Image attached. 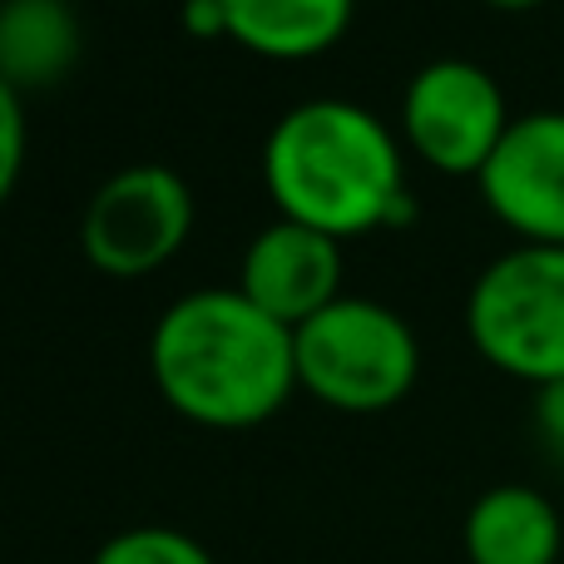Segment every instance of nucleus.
I'll return each mask as SVG.
<instances>
[{"mask_svg": "<svg viewBox=\"0 0 564 564\" xmlns=\"http://www.w3.org/2000/svg\"><path fill=\"white\" fill-rule=\"evenodd\" d=\"M263 184L278 218L337 243L416 218L401 134L357 99L317 95L282 109L263 139Z\"/></svg>", "mask_w": 564, "mask_h": 564, "instance_id": "1", "label": "nucleus"}, {"mask_svg": "<svg viewBox=\"0 0 564 564\" xmlns=\"http://www.w3.org/2000/svg\"><path fill=\"white\" fill-rule=\"evenodd\" d=\"M149 377L184 421L208 431H253L297 391L292 327L238 288H194L159 312L149 332Z\"/></svg>", "mask_w": 564, "mask_h": 564, "instance_id": "2", "label": "nucleus"}, {"mask_svg": "<svg viewBox=\"0 0 564 564\" xmlns=\"http://www.w3.org/2000/svg\"><path fill=\"white\" fill-rule=\"evenodd\" d=\"M297 387L332 411L371 416L411 397L421 377V341L397 307L341 292L332 307L292 332Z\"/></svg>", "mask_w": 564, "mask_h": 564, "instance_id": "3", "label": "nucleus"}, {"mask_svg": "<svg viewBox=\"0 0 564 564\" xmlns=\"http://www.w3.org/2000/svg\"><path fill=\"white\" fill-rule=\"evenodd\" d=\"M466 337L535 391L564 381V248L516 243L490 258L466 292Z\"/></svg>", "mask_w": 564, "mask_h": 564, "instance_id": "4", "label": "nucleus"}, {"mask_svg": "<svg viewBox=\"0 0 564 564\" xmlns=\"http://www.w3.org/2000/svg\"><path fill=\"white\" fill-rule=\"evenodd\" d=\"M194 188L169 164H124L89 194L79 248L105 278H149L194 234Z\"/></svg>", "mask_w": 564, "mask_h": 564, "instance_id": "5", "label": "nucleus"}, {"mask_svg": "<svg viewBox=\"0 0 564 564\" xmlns=\"http://www.w3.org/2000/svg\"><path fill=\"white\" fill-rule=\"evenodd\" d=\"M500 79L466 55L426 59L401 89V144L441 174H470L490 164L510 129Z\"/></svg>", "mask_w": 564, "mask_h": 564, "instance_id": "6", "label": "nucleus"}, {"mask_svg": "<svg viewBox=\"0 0 564 564\" xmlns=\"http://www.w3.org/2000/svg\"><path fill=\"white\" fill-rule=\"evenodd\" d=\"M476 184L516 243L564 248V109H530L510 119Z\"/></svg>", "mask_w": 564, "mask_h": 564, "instance_id": "7", "label": "nucleus"}, {"mask_svg": "<svg viewBox=\"0 0 564 564\" xmlns=\"http://www.w3.org/2000/svg\"><path fill=\"white\" fill-rule=\"evenodd\" d=\"M238 292L297 332L302 322H312L347 292L341 288V243L307 224L273 218L248 238L243 263H238Z\"/></svg>", "mask_w": 564, "mask_h": 564, "instance_id": "8", "label": "nucleus"}, {"mask_svg": "<svg viewBox=\"0 0 564 564\" xmlns=\"http://www.w3.org/2000/svg\"><path fill=\"white\" fill-rule=\"evenodd\" d=\"M470 564H555L564 550V520L555 500L535 486H490L476 496L460 525Z\"/></svg>", "mask_w": 564, "mask_h": 564, "instance_id": "9", "label": "nucleus"}, {"mask_svg": "<svg viewBox=\"0 0 564 564\" xmlns=\"http://www.w3.org/2000/svg\"><path fill=\"white\" fill-rule=\"evenodd\" d=\"M79 59V10L69 0H0V79L20 95L50 89Z\"/></svg>", "mask_w": 564, "mask_h": 564, "instance_id": "10", "label": "nucleus"}, {"mask_svg": "<svg viewBox=\"0 0 564 564\" xmlns=\"http://www.w3.org/2000/svg\"><path fill=\"white\" fill-rule=\"evenodd\" d=\"M228 40L268 59H312L351 30L357 0H224Z\"/></svg>", "mask_w": 564, "mask_h": 564, "instance_id": "11", "label": "nucleus"}, {"mask_svg": "<svg viewBox=\"0 0 564 564\" xmlns=\"http://www.w3.org/2000/svg\"><path fill=\"white\" fill-rule=\"evenodd\" d=\"M89 564H214V555L174 525H129L109 535Z\"/></svg>", "mask_w": 564, "mask_h": 564, "instance_id": "12", "label": "nucleus"}, {"mask_svg": "<svg viewBox=\"0 0 564 564\" xmlns=\"http://www.w3.org/2000/svg\"><path fill=\"white\" fill-rule=\"evenodd\" d=\"M30 149V119H25V95L0 79V204L15 194L20 169H25Z\"/></svg>", "mask_w": 564, "mask_h": 564, "instance_id": "13", "label": "nucleus"}, {"mask_svg": "<svg viewBox=\"0 0 564 564\" xmlns=\"http://www.w3.org/2000/svg\"><path fill=\"white\" fill-rule=\"evenodd\" d=\"M178 25L194 40H218L228 35V10L224 0H178Z\"/></svg>", "mask_w": 564, "mask_h": 564, "instance_id": "14", "label": "nucleus"}, {"mask_svg": "<svg viewBox=\"0 0 564 564\" xmlns=\"http://www.w3.org/2000/svg\"><path fill=\"white\" fill-rule=\"evenodd\" d=\"M535 421H540V436L564 456V381H550V387L535 391Z\"/></svg>", "mask_w": 564, "mask_h": 564, "instance_id": "15", "label": "nucleus"}, {"mask_svg": "<svg viewBox=\"0 0 564 564\" xmlns=\"http://www.w3.org/2000/svg\"><path fill=\"white\" fill-rule=\"evenodd\" d=\"M486 6H496V10H535V6H545V0H486Z\"/></svg>", "mask_w": 564, "mask_h": 564, "instance_id": "16", "label": "nucleus"}]
</instances>
